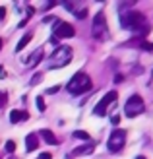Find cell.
Instances as JSON below:
<instances>
[{
    "mask_svg": "<svg viewBox=\"0 0 153 159\" xmlns=\"http://www.w3.org/2000/svg\"><path fill=\"white\" fill-rule=\"evenodd\" d=\"M72 57H74V52H72V47L62 45V47H58V49L52 52V57L49 58V66H51L52 70H56V68H64L66 64H70Z\"/></svg>",
    "mask_w": 153,
    "mask_h": 159,
    "instance_id": "cell-1",
    "label": "cell"
},
{
    "mask_svg": "<svg viewBox=\"0 0 153 159\" xmlns=\"http://www.w3.org/2000/svg\"><path fill=\"white\" fill-rule=\"evenodd\" d=\"M87 89H91V78L87 76L85 72L74 74V78H72L70 84H68V91H70L72 95H82V93H85Z\"/></svg>",
    "mask_w": 153,
    "mask_h": 159,
    "instance_id": "cell-2",
    "label": "cell"
},
{
    "mask_svg": "<svg viewBox=\"0 0 153 159\" xmlns=\"http://www.w3.org/2000/svg\"><path fill=\"white\" fill-rule=\"evenodd\" d=\"M120 25L124 29H136L140 25H146V18H143V14L140 12H124L120 16Z\"/></svg>",
    "mask_w": 153,
    "mask_h": 159,
    "instance_id": "cell-3",
    "label": "cell"
},
{
    "mask_svg": "<svg viewBox=\"0 0 153 159\" xmlns=\"http://www.w3.org/2000/svg\"><path fill=\"white\" fill-rule=\"evenodd\" d=\"M143 109H146V105H143V99L140 97V95H132V97L126 101V105H124V113H126L128 118H134V116L142 115Z\"/></svg>",
    "mask_w": 153,
    "mask_h": 159,
    "instance_id": "cell-4",
    "label": "cell"
},
{
    "mask_svg": "<svg viewBox=\"0 0 153 159\" xmlns=\"http://www.w3.org/2000/svg\"><path fill=\"white\" fill-rule=\"evenodd\" d=\"M124 144H126V132L116 128L115 132L110 134V138H109V142H107V148H109V152L116 153V152H120V149L124 148Z\"/></svg>",
    "mask_w": 153,
    "mask_h": 159,
    "instance_id": "cell-5",
    "label": "cell"
},
{
    "mask_svg": "<svg viewBox=\"0 0 153 159\" xmlns=\"http://www.w3.org/2000/svg\"><path fill=\"white\" fill-rule=\"evenodd\" d=\"M107 33V21H105V14L103 12H97L93 18V23H91V35L95 39H103V35Z\"/></svg>",
    "mask_w": 153,
    "mask_h": 159,
    "instance_id": "cell-6",
    "label": "cell"
},
{
    "mask_svg": "<svg viewBox=\"0 0 153 159\" xmlns=\"http://www.w3.org/2000/svg\"><path fill=\"white\" fill-rule=\"evenodd\" d=\"M116 97H118V95H116V91H109L107 95H105V97L97 103V107H95V111H93V113L95 115H97V116H103L105 113H107V109H109V105H110V103H115L116 101Z\"/></svg>",
    "mask_w": 153,
    "mask_h": 159,
    "instance_id": "cell-7",
    "label": "cell"
},
{
    "mask_svg": "<svg viewBox=\"0 0 153 159\" xmlns=\"http://www.w3.org/2000/svg\"><path fill=\"white\" fill-rule=\"evenodd\" d=\"M54 35L62 37V39H70V37L76 35V29H74V25H70L68 21H58L56 27H54Z\"/></svg>",
    "mask_w": 153,
    "mask_h": 159,
    "instance_id": "cell-8",
    "label": "cell"
},
{
    "mask_svg": "<svg viewBox=\"0 0 153 159\" xmlns=\"http://www.w3.org/2000/svg\"><path fill=\"white\" fill-rule=\"evenodd\" d=\"M41 60H43V49H37V51H33V54L27 58L25 64H27V68H33V66H37Z\"/></svg>",
    "mask_w": 153,
    "mask_h": 159,
    "instance_id": "cell-9",
    "label": "cell"
},
{
    "mask_svg": "<svg viewBox=\"0 0 153 159\" xmlns=\"http://www.w3.org/2000/svg\"><path fill=\"white\" fill-rule=\"evenodd\" d=\"M37 146H39L37 134H27V138H25V149H27V152H35Z\"/></svg>",
    "mask_w": 153,
    "mask_h": 159,
    "instance_id": "cell-10",
    "label": "cell"
},
{
    "mask_svg": "<svg viewBox=\"0 0 153 159\" xmlns=\"http://www.w3.org/2000/svg\"><path fill=\"white\" fill-rule=\"evenodd\" d=\"M93 144H83V146H79V148H76L74 152H72V155L74 157H79V155H85V153H91L93 152Z\"/></svg>",
    "mask_w": 153,
    "mask_h": 159,
    "instance_id": "cell-11",
    "label": "cell"
},
{
    "mask_svg": "<svg viewBox=\"0 0 153 159\" xmlns=\"http://www.w3.org/2000/svg\"><path fill=\"white\" fill-rule=\"evenodd\" d=\"M41 136H43V140L47 142V144H51V146H56V144H58L56 136H54V134H52L49 128H43V130H41Z\"/></svg>",
    "mask_w": 153,
    "mask_h": 159,
    "instance_id": "cell-12",
    "label": "cell"
},
{
    "mask_svg": "<svg viewBox=\"0 0 153 159\" xmlns=\"http://www.w3.org/2000/svg\"><path fill=\"white\" fill-rule=\"evenodd\" d=\"M29 118V113H23V111H12L10 113V122H20Z\"/></svg>",
    "mask_w": 153,
    "mask_h": 159,
    "instance_id": "cell-13",
    "label": "cell"
},
{
    "mask_svg": "<svg viewBox=\"0 0 153 159\" xmlns=\"http://www.w3.org/2000/svg\"><path fill=\"white\" fill-rule=\"evenodd\" d=\"M31 39H33V35L31 33H27V35H23L21 39H20V43H18V47H16V52H20V51H23L27 47V43L31 41Z\"/></svg>",
    "mask_w": 153,
    "mask_h": 159,
    "instance_id": "cell-14",
    "label": "cell"
},
{
    "mask_svg": "<svg viewBox=\"0 0 153 159\" xmlns=\"http://www.w3.org/2000/svg\"><path fill=\"white\" fill-rule=\"evenodd\" d=\"M74 138H78V140H83V142H87V144H91V140H89V134H87L85 130H76V132H74Z\"/></svg>",
    "mask_w": 153,
    "mask_h": 159,
    "instance_id": "cell-15",
    "label": "cell"
},
{
    "mask_svg": "<svg viewBox=\"0 0 153 159\" xmlns=\"http://www.w3.org/2000/svg\"><path fill=\"white\" fill-rule=\"evenodd\" d=\"M37 109L41 111V113L47 109V103H45V99H43V95H39V97H37Z\"/></svg>",
    "mask_w": 153,
    "mask_h": 159,
    "instance_id": "cell-16",
    "label": "cell"
},
{
    "mask_svg": "<svg viewBox=\"0 0 153 159\" xmlns=\"http://www.w3.org/2000/svg\"><path fill=\"white\" fill-rule=\"evenodd\" d=\"M41 80H43V74H41V72H37L33 78H31V85H37V84H41Z\"/></svg>",
    "mask_w": 153,
    "mask_h": 159,
    "instance_id": "cell-17",
    "label": "cell"
},
{
    "mask_svg": "<svg viewBox=\"0 0 153 159\" xmlns=\"http://www.w3.org/2000/svg\"><path fill=\"white\" fill-rule=\"evenodd\" d=\"M6 149H8L10 153H14V152H16V142H14V140H8V142H6Z\"/></svg>",
    "mask_w": 153,
    "mask_h": 159,
    "instance_id": "cell-18",
    "label": "cell"
},
{
    "mask_svg": "<svg viewBox=\"0 0 153 159\" xmlns=\"http://www.w3.org/2000/svg\"><path fill=\"white\" fill-rule=\"evenodd\" d=\"M140 47H142L143 51H153V43H147V41H143Z\"/></svg>",
    "mask_w": 153,
    "mask_h": 159,
    "instance_id": "cell-19",
    "label": "cell"
},
{
    "mask_svg": "<svg viewBox=\"0 0 153 159\" xmlns=\"http://www.w3.org/2000/svg\"><path fill=\"white\" fill-rule=\"evenodd\" d=\"M58 91H60V85H52V87H49V89H47V93H49V95L58 93Z\"/></svg>",
    "mask_w": 153,
    "mask_h": 159,
    "instance_id": "cell-20",
    "label": "cell"
},
{
    "mask_svg": "<svg viewBox=\"0 0 153 159\" xmlns=\"http://www.w3.org/2000/svg\"><path fill=\"white\" fill-rule=\"evenodd\" d=\"M39 159H52V155H51L49 152H45V153H41V155H39Z\"/></svg>",
    "mask_w": 153,
    "mask_h": 159,
    "instance_id": "cell-21",
    "label": "cell"
},
{
    "mask_svg": "<svg viewBox=\"0 0 153 159\" xmlns=\"http://www.w3.org/2000/svg\"><path fill=\"white\" fill-rule=\"evenodd\" d=\"M110 122H112V124H115V126H116V124L120 122V116H118V115H115V116H112V118H110Z\"/></svg>",
    "mask_w": 153,
    "mask_h": 159,
    "instance_id": "cell-22",
    "label": "cell"
},
{
    "mask_svg": "<svg viewBox=\"0 0 153 159\" xmlns=\"http://www.w3.org/2000/svg\"><path fill=\"white\" fill-rule=\"evenodd\" d=\"M54 6H56V2H52V0H51V2L45 4V10H51V8H54Z\"/></svg>",
    "mask_w": 153,
    "mask_h": 159,
    "instance_id": "cell-23",
    "label": "cell"
},
{
    "mask_svg": "<svg viewBox=\"0 0 153 159\" xmlns=\"http://www.w3.org/2000/svg\"><path fill=\"white\" fill-rule=\"evenodd\" d=\"M85 16H87V12H85V10H79V12H78V18H79V20H83Z\"/></svg>",
    "mask_w": 153,
    "mask_h": 159,
    "instance_id": "cell-24",
    "label": "cell"
},
{
    "mask_svg": "<svg viewBox=\"0 0 153 159\" xmlns=\"http://www.w3.org/2000/svg\"><path fill=\"white\" fill-rule=\"evenodd\" d=\"M122 80H124V76H122V74H116V76H115V82H116V84H120Z\"/></svg>",
    "mask_w": 153,
    "mask_h": 159,
    "instance_id": "cell-25",
    "label": "cell"
},
{
    "mask_svg": "<svg viewBox=\"0 0 153 159\" xmlns=\"http://www.w3.org/2000/svg\"><path fill=\"white\" fill-rule=\"evenodd\" d=\"M4 16H6V8L0 6V20H4Z\"/></svg>",
    "mask_w": 153,
    "mask_h": 159,
    "instance_id": "cell-26",
    "label": "cell"
},
{
    "mask_svg": "<svg viewBox=\"0 0 153 159\" xmlns=\"http://www.w3.org/2000/svg\"><path fill=\"white\" fill-rule=\"evenodd\" d=\"M52 20H54V18H52V16H47V18H45V20H43V21H45V23H51V21H52Z\"/></svg>",
    "mask_w": 153,
    "mask_h": 159,
    "instance_id": "cell-27",
    "label": "cell"
},
{
    "mask_svg": "<svg viewBox=\"0 0 153 159\" xmlns=\"http://www.w3.org/2000/svg\"><path fill=\"white\" fill-rule=\"evenodd\" d=\"M136 159H146V157H143V155H138V157H136Z\"/></svg>",
    "mask_w": 153,
    "mask_h": 159,
    "instance_id": "cell-28",
    "label": "cell"
},
{
    "mask_svg": "<svg viewBox=\"0 0 153 159\" xmlns=\"http://www.w3.org/2000/svg\"><path fill=\"white\" fill-rule=\"evenodd\" d=\"M0 51H2V39H0Z\"/></svg>",
    "mask_w": 153,
    "mask_h": 159,
    "instance_id": "cell-29",
    "label": "cell"
}]
</instances>
